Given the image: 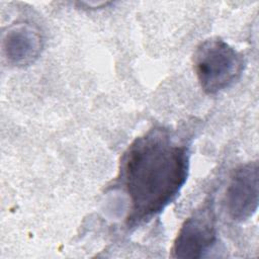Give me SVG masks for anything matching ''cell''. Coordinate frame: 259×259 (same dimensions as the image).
Instances as JSON below:
<instances>
[{"instance_id": "cell-5", "label": "cell", "mask_w": 259, "mask_h": 259, "mask_svg": "<svg viewBox=\"0 0 259 259\" xmlns=\"http://www.w3.org/2000/svg\"><path fill=\"white\" fill-rule=\"evenodd\" d=\"M42 45L39 29L29 22L10 25L2 37V51L5 58L18 67L33 63L40 55Z\"/></svg>"}, {"instance_id": "cell-3", "label": "cell", "mask_w": 259, "mask_h": 259, "mask_svg": "<svg viewBox=\"0 0 259 259\" xmlns=\"http://www.w3.org/2000/svg\"><path fill=\"white\" fill-rule=\"evenodd\" d=\"M217 242L212 200L204 202L181 226L171 249L174 258L196 259L204 256Z\"/></svg>"}, {"instance_id": "cell-2", "label": "cell", "mask_w": 259, "mask_h": 259, "mask_svg": "<svg viewBox=\"0 0 259 259\" xmlns=\"http://www.w3.org/2000/svg\"><path fill=\"white\" fill-rule=\"evenodd\" d=\"M243 56L221 37L201 41L193 54V69L201 89L217 94L231 87L244 70Z\"/></svg>"}, {"instance_id": "cell-4", "label": "cell", "mask_w": 259, "mask_h": 259, "mask_svg": "<svg viewBox=\"0 0 259 259\" xmlns=\"http://www.w3.org/2000/svg\"><path fill=\"white\" fill-rule=\"evenodd\" d=\"M258 187L257 162L241 165L233 172L224 198L225 208L231 220L244 222L256 212Z\"/></svg>"}, {"instance_id": "cell-1", "label": "cell", "mask_w": 259, "mask_h": 259, "mask_svg": "<svg viewBox=\"0 0 259 259\" xmlns=\"http://www.w3.org/2000/svg\"><path fill=\"white\" fill-rule=\"evenodd\" d=\"M189 151L170 131L155 126L138 137L126 149L120 166L121 183L130 198L128 228L160 213L186 182Z\"/></svg>"}]
</instances>
